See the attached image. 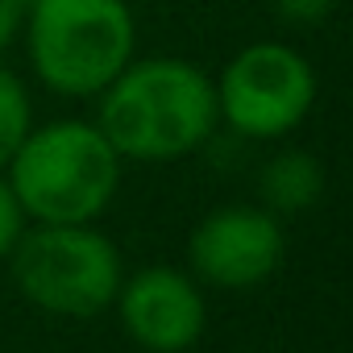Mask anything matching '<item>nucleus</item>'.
Returning a JSON list of instances; mask_svg holds the SVG:
<instances>
[{
  "mask_svg": "<svg viewBox=\"0 0 353 353\" xmlns=\"http://www.w3.org/2000/svg\"><path fill=\"white\" fill-rule=\"evenodd\" d=\"M221 125L216 83L179 54L129 59L96 96V129L121 162H174L196 154Z\"/></svg>",
  "mask_w": 353,
  "mask_h": 353,
  "instance_id": "nucleus-1",
  "label": "nucleus"
},
{
  "mask_svg": "<svg viewBox=\"0 0 353 353\" xmlns=\"http://www.w3.org/2000/svg\"><path fill=\"white\" fill-rule=\"evenodd\" d=\"M5 179L34 225H92L121 192V154L96 121L63 117L34 125L5 166Z\"/></svg>",
  "mask_w": 353,
  "mask_h": 353,
  "instance_id": "nucleus-2",
  "label": "nucleus"
},
{
  "mask_svg": "<svg viewBox=\"0 0 353 353\" xmlns=\"http://www.w3.org/2000/svg\"><path fill=\"white\" fill-rule=\"evenodd\" d=\"M26 54L42 88L67 100H96L137 50L129 0H30Z\"/></svg>",
  "mask_w": 353,
  "mask_h": 353,
  "instance_id": "nucleus-3",
  "label": "nucleus"
},
{
  "mask_svg": "<svg viewBox=\"0 0 353 353\" xmlns=\"http://www.w3.org/2000/svg\"><path fill=\"white\" fill-rule=\"evenodd\" d=\"M5 262L13 266L17 291L38 312L71 320L112 307L125 279L121 250L92 225H26Z\"/></svg>",
  "mask_w": 353,
  "mask_h": 353,
  "instance_id": "nucleus-4",
  "label": "nucleus"
},
{
  "mask_svg": "<svg viewBox=\"0 0 353 353\" xmlns=\"http://www.w3.org/2000/svg\"><path fill=\"white\" fill-rule=\"evenodd\" d=\"M216 83L221 121L254 141H279L299 129L316 104V71L287 42H250L241 46Z\"/></svg>",
  "mask_w": 353,
  "mask_h": 353,
  "instance_id": "nucleus-5",
  "label": "nucleus"
},
{
  "mask_svg": "<svg viewBox=\"0 0 353 353\" xmlns=\"http://www.w3.org/2000/svg\"><path fill=\"white\" fill-rule=\"evenodd\" d=\"M287 237L270 208L254 204H225L212 208L188 237L192 270L212 287H258L283 262Z\"/></svg>",
  "mask_w": 353,
  "mask_h": 353,
  "instance_id": "nucleus-6",
  "label": "nucleus"
},
{
  "mask_svg": "<svg viewBox=\"0 0 353 353\" xmlns=\"http://www.w3.org/2000/svg\"><path fill=\"white\" fill-rule=\"evenodd\" d=\"M117 312L133 345L145 353H183L204 336L208 307L200 287L174 266H145L121 279Z\"/></svg>",
  "mask_w": 353,
  "mask_h": 353,
  "instance_id": "nucleus-7",
  "label": "nucleus"
},
{
  "mask_svg": "<svg viewBox=\"0 0 353 353\" xmlns=\"http://www.w3.org/2000/svg\"><path fill=\"white\" fill-rule=\"evenodd\" d=\"M258 192L262 208H270L274 216L307 212L324 196V166L307 150H279L258 174Z\"/></svg>",
  "mask_w": 353,
  "mask_h": 353,
  "instance_id": "nucleus-8",
  "label": "nucleus"
},
{
  "mask_svg": "<svg viewBox=\"0 0 353 353\" xmlns=\"http://www.w3.org/2000/svg\"><path fill=\"white\" fill-rule=\"evenodd\" d=\"M30 129H34L30 92L5 63H0V170L9 166V158L17 154V145L26 141Z\"/></svg>",
  "mask_w": 353,
  "mask_h": 353,
  "instance_id": "nucleus-9",
  "label": "nucleus"
},
{
  "mask_svg": "<svg viewBox=\"0 0 353 353\" xmlns=\"http://www.w3.org/2000/svg\"><path fill=\"white\" fill-rule=\"evenodd\" d=\"M21 233H26V212H21V204H17L9 179L0 174V262L13 254V245H17Z\"/></svg>",
  "mask_w": 353,
  "mask_h": 353,
  "instance_id": "nucleus-10",
  "label": "nucleus"
},
{
  "mask_svg": "<svg viewBox=\"0 0 353 353\" xmlns=\"http://www.w3.org/2000/svg\"><path fill=\"white\" fill-rule=\"evenodd\" d=\"M266 5H270V13L283 17L287 26H320V21L332 13L336 0H266Z\"/></svg>",
  "mask_w": 353,
  "mask_h": 353,
  "instance_id": "nucleus-11",
  "label": "nucleus"
},
{
  "mask_svg": "<svg viewBox=\"0 0 353 353\" xmlns=\"http://www.w3.org/2000/svg\"><path fill=\"white\" fill-rule=\"evenodd\" d=\"M26 5H30V0H0V54H5V50L21 38Z\"/></svg>",
  "mask_w": 353,
  "mask_h": 353,
  "instance_id": "nucleus-12",
  "label": "nucleus"
}]
</instances>
